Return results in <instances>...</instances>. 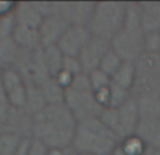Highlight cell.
<instances>
[{
    "label": "cell",
    "mask_w": 160,
    "mask_h": 155,
    "mask_svg": "<svg viewBox=\"0 0 160 155\" xmlns=\"http://www.w3.org/2000/svg\"><path fill=\"white\" fill-rule=\"evenodd\" d=\"M76 126L78 121L63 103L49 104L31 117V137L48 148L70 147Z\"/></svg>",
    "instance_id": "cell-1"
},
{
    "label": "cell",
    "mask_w": 160,
    "mask_h": 155,
    "mask_svg": "<svg viewBox=\"0 0 160 155\" xmlns=\"http://www.w3.org/2000/svg\"><path fill=\"white\" fill-rule=\"evenodd\" d=\"M121 140L110 131L100 119L80 121L76 126L72 147L78 154L110 155Z\"/></svg>",
    "instance_id": "cell-2"
},
{
    "label": "cell",
    "mask_w": 160,
    "mask_h": 155,
    "mask_svg": "<svg viewBox=\"0 0 160 155\" xmlns=\"http://www.w3.org/2000/svg\"><path fill=\"white\" fill-rule=\"evenodd\" d=\"M127 3L100 2L94 4L93 16L87 28L91 35L111 41L124 28Z\"/></svg>",
    "instance_id": "cell-3"
},
{
    "label": "cell",
    "mask_w": 160,
    "mask_h": 155,
    "mask_svg": "<svg viewBox=\"0 0 160 155\" xmlns=\"http://www.w3.org/2000/svg\"><path fill=\"white\" fill-rule=\"evenodd\" d=\"M139 106V123L136 133L150 145L155 134L156 126L160 119V100L156 94L148 93L143 94L138 100Z\"/></svg>",
    "instance_id": "cell-4"
},
{
    "label": "cell",
    "mask_w": 160,
    "mask_h": 155,
    "mask_svg": "<svg viewBox=\"0 0 160 155\" xmlns=\"http://www.w3.org/2000/svg\"><path fill=\"white\" fill-rule=\"evenodd\" d=\"M63 104L72 113V116L75 117L78 123L90 119H98L102 111V109L94 100L93 92L82 93V92H75L72 89H68V90H65Z\"/></svg>",
    "instance_id": "cell-5"
},
{
    "label": "cell",
    "mask_w": 160,
    "mask_h": 155,
    "mask_svg": "<svg viewBox=\"0 0 160 155\" xmlns=\"http://www.w3.org/2000/svg\"><path fill=\"white\" fill-rule=\"evenodd\" d=\"M2 82L6 102L14 110H24L27 100V85L16 68L2 69Z\"/></svg>",
    "instance_id": "cell-6"
},
{
    "label": "cell",
    "mask_w": 160,
    "mask_h": 155,
    "mask_svg": "<svg viewBox=\"0 0 160 155\" xmlns=\"http://www.w3.org/2000/svg\"><path fill=\"white\" fill-rule=\"evenodd\" d=\"M111 50L124 62H136L143 52V35L122 30L111 40Z\"/></svg>",
    "instance_id": "cell-7"
},
{
    "label": "cell",
    "mask_w": 160,
    "mask_h": 155,
    "mask_svg": "<svg viewBox=\"0 0 160 155\" xmlns=\"http://www.w3.org/2000/svg\"><path fill=\"white\" fill-rule=\"evenodd\" d=\"M94 4L91 2H72V3H55L53 14L66 20L69 25L87 27L93 16Z\"/></svg>",
    "instance_id": "cell-8"
},
{
    "label": "cell",
    "mask_w": 160,
    "mask_h": 155,
    "mask_svg": "<svg viewBox=\"0 0 160 155\" xmlns=\"http://www.w3.org/2000/svg\"><path fill=\"white\" fill-rule=\"evenodd\" d=\"M111 51V42L107 40L98 38V37L91 35L87 44L82 50L78 58L80 59L83 72L88 73L94 69H98L102 58Z\"/></svg>",
    "instance_id": "cell-9"
},
{
    "label": "cell",
    "mask_w": 160,
    "mask_h": 155,
    "mask_svg": "<svg viewBox=\"0 0 160 155\" xmlns=\"http://www.w3.org/2000/svg\"><path fill=\"white\" fill-rule=\"evenodd\" d=\"M90 37L91 34L87 27L69 25L59 38L56 47L63 54V56H79Z\"/></svg>",
    "instance_id": "cell-10"
},
{
    "label": "cell",
    "mask_w": 160,
    "mask_h": 155,
    "mask_svg": "<svg viewBox=\"0 0 160 155\" xmlns=\"http://www.w3.org/2000/svg\"><path fill=\"white\" fill-rule=\"evenodd\" d=\"M68 27H69V24H68L66 20H63L62 17L56 16V14L45 17L38 28L41 48L56 45Z\"/></svg>",
    "instance_id": "cell-11"
},
{
    "label": "cell",
    "mask_w": 160,
    "mask_h": 155,
    "mask_svg": "<svg viewBox=\"0 0 160 155\" xmlns=\"http://www.w3.org/2000/svg\"><path fill=\"white\" fill-rule=\"evenodd\" d=\"M119 117V127H121V140L127 136L136 133L139 123V106L138 100L129 97L121 107L117 109Z\"/></svg>",
    "instance_id": "cell-12"
},
{
    "label": "cell",
    "mask_w": 160,
    "mask_h": 155,
    "mask_svg": "<svg viewBox=\"0 0 160 155\" xmlns=\"http://www.w3.org/2000/svg\"><path fill=\"white\" fill-rule=\"evenodd\" d=\"M14 19H16V25H18V27L38 30L44 17L38 13V10L35 8L32 2L31 3L22 2V3H17L16 4Z\"/></svg>",
    "instance_id": "cell-13"
},
{
    "label": "cell",
    "mask_w": 160,
    "mask_h": 155,
    "mask_svg": "<svg viewBox=\"0 0 160 155\" xmlns=\"http://www.w3.org/2000/svg\"><path fill=\"white\" fill-rule=\"evenodd\" d=\"M13 40L24 51H37L41 48L38 30H34V28H25V27L16 25Z\"/></svg>",
    "instance_id": "cell-14"
},
{
    "label": "cell",
    "mask_w": 160,
    "mask_h": 155,
    "mask_svg": "<svg viewBox=\"0 0 160 155\" xmlns=\"http://www.w3.org/2000/svg\"><path fill=\"white\" fill-rule=\"evenodd\" d=\"M136 64L135 62H122L115 73L111 76V83L115 86L131 90L136 80Z\"/></svg>",
    "instance_id": "cell-15"
},
{
    "label": "cell",
    "mask_w": 160,
    "mask_h": 155,
    "mask_svg": "<svg viewBox=\"0 0 160 155\" xmlns=\"http://www.w3.org/2000/svg\"><path fill=\"white\" fill-rule=\"evenodd\" d=\"M42 54V61L47 68V72L51 78H53L56 73L62 71V65H63V54L59 51L56 45H51V47L41 48Z\"/></svg>",
    "instance_id": "cell-16"
},
{
    "label": "cell",
    "mask_w": 160,
    "mask_h": 155,
    "mask_svg": "<svg viewBox=\"0 0 160 155\" xmlns=\"http://www.w3.org/2000/svg\"><path fill=\"white\" fill-rule=\"evenodd\" d=\"M20 54H21V48L14 42L13 38L0 41V69L16 68Z\"/></svg>",
    "instance_id": "cell-17"
},
{
    "label": "cell",
    "mask_w": 160,
    "mask_h": 155,
    "mask_svg": "<svg viewBox=\"0 0 160 155\" xmlns=\"http://www.w3.org/2000/svg\"><path fill=\"white\" fill-rule=\"evenodd\" d=\"M24 138L28 137L11 130H0V155H16Z\"/></svg>",
    "instance_id": "cell-18"
},
{
    "label": "cell",
    "mask_w": 160,
    "mask_h": 155,
    "mask_svg": "<svg viewBox=\"0 0 160 155\" xmlns=\"http://www.w3.org/2000/svg\"><path fill=\"white\" fill-rule=\"evenodd\" d=\"M119 148L127 155H145L149 151L150 145L138 134H131L119 141Z\"/></svg>",
    "instance_id": "cell-19"
},
{
    "label": "cell",
    "mask_w": 160,
    "mask_h": 155,
    "mask_svg": "<svg viewBox=\"0 0 160 155\" xmlns=\"http://www.w3.org/2000/svg\"><path fill=\"white\" fill-rule=\"evenodd\" d=\"M39 90H41L42 96H44L47 106H49V104H62V103H63L65 90L56 85V82L52 79V78L48 79L45 83H42V85L39 86Z\"/></svg>",
    "instance_id": "cell-20"
},
{
    "label": "cell",
    "mask_w": 160,
    "mask_h": 155,
    "mask_svg": "<svg viewBox=\"0 0 160 155\" xmlns=\"http://www.w3.org/2000/svg\"><path fill=\"white\" fill-rule=\"evenodd\" d=\"M122 62H124V61H122V59L119 58V56L117 55L112 50H111L110 52H108L107 55L102 58V61H101V64H100L98 69H101L105 75H108L111 78L114 73L117 72V71H118V68L121 67Z\"/></svg>",
    "instance_id": "cell-21"
},
{
    "label": "cell",
    "mask_w": 160,
    "mask_h": 155,
    "mask_svg": "<svg viewBox=\"0 0 160 155\" xmlns=\"http://www.w3.org/2000/svg\"><path fill=\"white\" fill-rule=\"evenodd\" d=\"M129 90L115 86L111 83L110 85V107L111 109H118L129 99Z\"/></svg>",
    "instance_id": "cell-22"
},
{
    "label": "cell",
    "mask_w": 160,
    "mask_h": 155,
    "mask_svg": "<svg viewBox=\"0 0 160 155\" xmlns=\"http://www.w3.org/2000/svg\"><path fill=\"white\" fill-rule=\"evenodd\" d=\"M88 79H90V85H91V90L96 92L98 89L107 88L111 85V78L108 75H105L101 69H94L91 72L87 73Z\"/></svg>",
    "instance_id": "cell-23"
},
{
    "label": "cell",
    "mask_w": 160,
    "mask_h": 155,
    "mask_svg": "<svg viewBox=\"0 0 160 155\" xmlns=\"http://www.w3.org/2000/svg\"><path fill=\"white\" fill-rule=\"evenodd\" d=\"M142 45H143V52L160 54V31L145 34Z\"/></svg>",
    "instance_id": "cell-24"
},
{
    "label": "cell",
    "mask_w": 160,
    "mask_h": 155,
    "mask_svg": "<svg viewBox=\"0 0 160 155\" xmlns=\"http://www.w3.org/2000/svg\"><path fill=\"white\" fill-rule=\"evenodd\" d=\"M14 30H16V19H14V13L10 14V16H7V17L0 19V41L13 38Z\"/></svg>",
    "instance_id": "cell-25"
},
{
    "label": "cell",
    "mask_w": 160,
    "mask_h": 155,
    "mask_svg": "<svg viewBox=\"0 0 160 155\" xmlns=\"http://www.w3.org/2000/svg\"><path fill=\"white\" fill-rule=\"evenodd\" d=\"M69 89L75 92H82V93H88V92H93L91 90V85H90V79H88V75L84 72L79 73L73 78V82L72 86Z\"/></svg>",
    "instance_id": "cell-26"
},
{
    "label": "cell",
    "mask_w": 160,
    "mask_h": 155,
    "mask_svg": "<svg viewBox=\"0 0 160 155\" xmlns=\"http://www.w3.org/2000/svg\"><path fill=\"white\" fill-rule=\"evenodd\" d=\"M62 69L69 72V73H72L73 76H76V75H79V73L83 72L82 64H80V59L78 56H63Z\"/></svg>",
    "instance_id": "cell-27"
},
{
    "label": "cell",
    "mask_w": 160,
    "mask_h": 155,
    "mask_svg": "<svg viewBox=\"0 0 160 155\" xmlns=\"http://www.w3.org/2000/svg\"><path fill=\"white\" fill-rule=\"evenodd\" d=\"M93 96H94L96 103L102 109V110L110 107V86L93 92Z\"/></svg>",
    "instance_id": "cell-28"
},
{
    "label": "cell",
    "mask_w": 160,
    "mask_h": 155,
    "mask_svg": "<svg viewBox=\"0 0 160 155\" xmlns=\"http://www.w3.org/2000/svg\"><path fill=\"white\" fill-rule=\"evenodd\" d=\"M73 76L72 73H69V72H66V71H63L62 69L59 73H56L55 76L52 78L53 80L56 82V85L59 86V88H62L63 90H68V89L72 86V82H73Z\"/></svg>",
    "instance_id": "cell-29"
},
{
    "label": "cell",
    "mask_w": 160,
    "mask_h": 155,
    "mask_svg": "<svg viewBox=\"0 0 160 155\" xmlns=\"http://www.w3.org/2000/svg\"><path fill=\"white\" fill-rule=\"evenodd\" d=\"M48 151L49 148L45 144H42L38 140L30 138V144H28V155H48Z\"/></svg>",
    "instance_id": "cell-30"
},
{
    "label": "cell",
    "mask_w": 160,
    "mask_h": 155,
    "mask_svg": "<svg viewBox=\"0 0 160 155\" xmlns=\"http://www.w3.org/2000/svg\"><path fill=\"white\" fill-rule=\"evenodd\" d=\"M10 114H11V107L7 104V102L0 100V130H4L7 127Z\"/></svg>",
    "instance_id": "cell-31"
},
{
    "label": "cell",
    "mask_w": 160,
    "mask_h": 155,
    "mask_svg": "<svg viewBox=\"0 0 160 155\" xmlns=\"http://www.w3.org/2000/svg\"><path fill=\"white\" fill-rule=\"evenodd\" d=\"M16 4L17 3L14 2H3V0H0V19L13 14L14 10H16Z\"/></svg>",
    "instance_id": "cell-32"
},
{
    "label": "cell",
    "mask_w": 160,
    "mask_h": 155,
    "mask_svg": "<svg viewBox=\"0 0 160 155\" xmlns=\"http://www.w3.org/2000/svg\"><path fill=\"white\" fill-rule=\"evenodd\" d=\"M48 155H79V154L70 145V147H62V148H49Z\"/></svg>",
    "instance_id": "cell-33"
},
{
    "label": "cell",
    "mask_w": 160,
    "mask_h": 155,
    "mask_svg": "<svg viewBox=\"0 0 160 155\" xmlns=\"http://www.w3.org/2000/svg\"><path fill=\"white\" fill-rule=\"evenodd\" d=\"M150 147L155 148V150H160V119L158 121V126H156V130H155V134H153Z\"/></svg>",
    "instance_id": "cell-34"
},
{
    "label": "cell",
    "mask_w": 160,
    "mask_h": 155,
    "mask_svg": "<svg viewBox=\"0 0 160 155\" xmlns=\"http://www.w3.org/2000/svg\"><path fill=\"white\" fill-rule=\"evenodd\" d=\"M146 8L152 10L153 13H156L158 16H160V2H146V3H142Z\"/></svg>",
    "instance_id": "cell-35"
},
{
    "label": "cell",
    "mask_w": 160,
    "mask_h": 155,
    "mask_svg": "<svg viewBox=\"0 0 160 155\" xmlns=\"http://www.w3.org/2000/svg\"><path fill=\"white\" fill-rule=\"evenodd\" d=\"M30 138L31 137L22 140L21 145H20V148H18V151L16 152V155H28V144H30Z\"/></svg>",
    "instance_id": "cell-36"
},
{
    "label": "cell",
    "mask_w": 160,
    "mask_h": 155,
    "mask_svg": "<svg viewBox=\"0 0 160 155\" xmlns=\"http://www.w3.org/2000/svg\"><path fill=\"white\" fill-rule=\"evenodd\" d=\"M0 100H4V102H6L4 89H3V82H2V69H0Z\"/></svg>",
    "instance_id": "cell-37"
},
{
    "label": "cell",
    "mask_w": 160,
    "mask_h": 155,
    "mask_svg": "<svg viewBox=\"0 0 160 155\" xmlns=\"http://www.w3.org/2000/svg\"><path fill=\"white\" fill-rule=\"evenodd\" d=\"M110 155H127V154H125L124 151H122L121 148H119V144H118V145H117V147H115V150H114V151H112V152H111Z\"/></svg>",
    "instance_id": "cell-38"
},
{
    "label": "cell",
    "mask_w": 160,
    "mask_h": 155,
    "mask_svg": "<svg viewBox=\"0 0 160 155\" xmlns=\"http://www.w3.org/2000/svg\"><path fill=\"white\" fill-rule=\"evenodd\" d=\"M152 155H160V150H155V148H153Z\"/></svg>",
    "instance_id": "cell-39"
},
{
    "label": "cell",
    "mask_w": 160,
    "mask_h": 155,
    "mask_svg": "<svg viewBox=\"0 0 160 155\" xmlns=\"http://www.w3.org/2000/svg\"><path fill=\"white\" fill-rule=\"evenodd\" d=\"M79 155H86V154H79Z\"/></svg>",
    "instance_id": "cell-40"
}]
</instances>
